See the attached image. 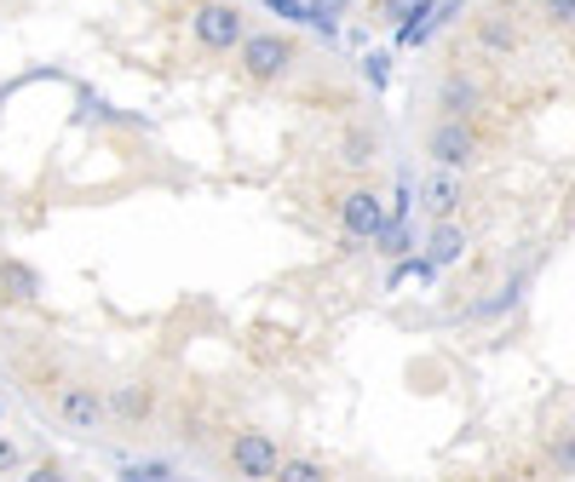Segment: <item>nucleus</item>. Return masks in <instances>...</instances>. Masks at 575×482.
<instances>
[{"mask_svg":"<svg viewBox=\"0 0 575 482\" xmlns=\"http://www.w3.org/2000/svg\"><path fill=\"white\" fill-rule=\"evenodd\" d=\"M282 482H323L328 476V465H317V460H282V471H277Z\"/></svg>","mask_w":575,"mask_h":482,"instance_id":"16","label":"nucleus"},{"mask_svg":"<svg viewBox=\"0 0 575 482\" xmlns=\"http://www.w3.org/2000/svg\"><path fill=\"white\" fill-rule=\"evenodd\" d=\"M409 12H426V0H380V7H375L380 23H403Z\"/></svg>","mask_w":575,"mask_h":482,"instance_id":"17","label":"nucleus"},{"mask_svg":"<svg viewBox=\"0 0 575 482\" xmlns=\"http://www.w3.org/2000/svg\"><path fill=\"white\" fill-rule=\"evenodd\" d=\"M547 465H553L558 476H575V425H558V431L547 436Z\"/></svg>","mask_w":575,"mask_h":482,"instance_id":"14","label":"nucleus"},{"mask_svg":"<svg viewBox=\"0 0 575 482\" xmlns=\"http://www.w3.org/2000/svg\"><path fill=\"white\" fill-rule=\"evenodd\" d=\"M529 41V29L518 18L513 0H500V7H484L478 18H472V47H478L484 58H518Z\"/></svg>","mask_w":575,"mask_h":482,"instance_id":"4","label":"nucleus"},{"mask_svg":"<svg viewBox=\"0 0 575 482\" xmlns=\"http://www.w3.org/2000/svg\"><path fill=\"white\" fill-rule=\"evenodd\" d=\"M334 213H340V224H346L351 241H375L386 230V207H380V195L368 190V184H351L346 195H334Z\"/></svg>","mask_w":575,"mask_h":482,"instance_id":"6","label":"nucleus"},{"mask_svg":"<svg viewBox=\"0 0 575 482\" xmlns=\"http://www.w3.org/2000/svg\"><path fill=\"white\" fill-rule=\"evenodd\" d=\"M156 413V385L150 379H127V385H110V420L121 431H139Z\"/></svg>","mask_w":575,"mask_h":482,"instance_id":"8","label":"nucleus"},{"mask_svg":"<svg viewBox=\"0 0 575 482\" xmlns=\"http://www.w3.org/2000/svg\"><path fill=\"white\" fill-rule=\"evenodd\" d=\"M12 471H23V442L0 431V476H12Z\"/></svg>","mask_w":575,"mask_h":482,"instance_id":"18","label":"nucleus"},{"mask_svg":"<svg viewBox=\"0 0 575 482\" xmlns=\"http://www.w3.org/2000/svg\"><path fill=\"white\" fill-rule=\"evenodd\" d=\"M340 161H346L351 172H368V167L380 161V132L368 127V121H351L346 138H340Z\"/></svg>","mask_w":575,"mask_h":482,"instance_id":"10","label":"nucleus"},{"mask_svg":"<svg viewBox=\"0 0 575 482\" xmlns=\"http://www.w3.org/2000/svg\"><path fill=\"white\" fill-rule=\"evenodd\" d=\"M190 34H196L201 52H236L248 41V23H242V12H236L230 0H196Z\"/></svg>","mask_w":575,"mask_h":482,"instance_id":"5","label":"nucleus"},{"mask_svg":"<svg viewBox=\"0 0 575 482\" xmlns=\"http://www.w3.org/2000/svg\"><path fill=\"white\" fill-rule=\"evenodd\" d=\"M460 201H466L460 172H449V167H437L432 179L420 184V207H426V219H432V224H437V219H460Z\"/></svg>","mask_w":575,"mask_h":482,"instance_id":"9","label":"nucleus"},{"mask_svg":"<svg viewBox=\"0 0 575 482\" xmlns=\"http://www.w3.org/2000/svg\"><path fill=\"white\" fill-rule=\"evenodd\" d=\"M437 103H444V116H472V110H478V87L460 81V76H444V92H437Z\"/></svg>","mask_w":575,"mask_h":482,"instance_id":"13","label":"nucleus"},{"mask_svg":"<svg viewBox=\"0 0 575 482\" xmlns=\"http://www.w3.org/2000/svg\"><path fill=\"white\" fill-rule=\"evenodd\" d=\"M460 253H466L460 219H437V224H432V241H426V259H432V264H460Z\"/></svg>","mask_w":575,"mask_h":482,"instance_id":"11","label":"nucleus"},{"mask_svg":"<svg viewBox=\"0 0 575 482\" xmlns=\"http://www.w3.org/2000/svg\"><path fill=\"white\" fill-rule=\"evenodd\" d=\"M230 471L236 476H277L282 471V448L270 431H236L230 436Z\"/></svg>","mask_w":575,"mask_h":482,"instance_id":"7","label":"nucleus"},{"mask_svg":"<svg viewBox=\"0 0 575 482\" xmlns=\"http://www.w3.org/2000/svg\"><path fill=\"white\" fill-rule=\"evenodd\" d=\"M535 12H541V23H547V29L575 34V0H535Z\"/></svg>","mask_w":575,"mask_h":482,"instance_id":"15","label":"nucleus"},{"mask_svg":"<svg viewBox=\"0 0 575 482\" xmlns=\"http://www.w3.org/2000/svg\"><path fill=\"white\" fill-rule=\"evenodd\" d=\"M346 7H351V0H311V12H317V18H328V23H334V18H346Z\"/></svg>","mask_w":575,"mask_h":482,"instance_id":"19","label":"nucleus"},{"mask_svg":"<svg viewBox=\"0 0 575 482\" xmlns=\"http://www.w3.org/2000/svg\"><path fill=\"white\" fill-rule=\"evenodd\" d=\"M0 425H7V402H0Z\"/></svg>","mask_w":575,"mask_h":482,"instance_id":"20","label":"nucleus"},{"mask_svg":"<svg viewBox=\"0 0 575 482\" xmlns=\"http://www.w3.org/2000/svg\"><path fill=\"white\" fill-rule=\"evenodd\" d=\"M299 63V41L282 29H248V41L236 47V76H242L248 87H277L294 76Z\"/></svg>","mask_w":575,"mask_h":482,"instance_id":"1","label":"nucleus"},{"mask_svg":"<svg viewBox=\"0 0 575 482\" xmlns=\"http://www.w3.org/2000/svg\"><path fill=\"white\" fill-rule=\"evenodd\" d=\"M0 293L18 299V304H36L41 299V275L29 270L23 259H0Z\"/></svg>","mask_w":575,"mask_h":482,"instance_id":"12","label":"nucleus"},{"mask_svg":"<svg viewBox=\"0 0 575 482\" xmlns=\"http://www.w3.org/2000/svg\"><path fill=\"white\" fill-rule=\"evenodd\" d=\"M52 408H58L63 431H76V436H92V431L116 425V420H110V391H105V385H92V379H63Z\"/></svg>","mask_w":575,"mask_h":482,"instance_id":"2","label":"nucleus"},{"mask_svg":"<svg viewBox=\"0 0 575 482\" xmlns=\"http://www.w3.org/2000/svg\"><path fill=\"white\" fill-rule=\"evenodd\" d=\"M426 155H432V167H449V172L478 167L484 138L472 127V116H437V127L426 132Z\"/></svg>","mask_w":575,"mask_h":482,"instance_id":"3","label":"nucleus"}]
</instances>
